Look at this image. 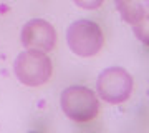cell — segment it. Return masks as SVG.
Instances as JSON below:
<instances>
[{"mask_svg":"<svg viewBox=\"0 0 149 133\" xmlns=\"http://www.w3.org/2000/svg\"><path fill=\"white\" fill-rule=\"evenodd\" d=\"M60 106L74 123H90L100 113V100L88 87L71 85L65 88L60 96Z\"/></svg>","mask_w":149,"mask_h":133,"instance_id":"cell-1","label":"cell"},{"mask_svg":"<svg viewBox=\"0 0 149 133\" xmlns=\"http://www.w3.org/2000/svg\"><path fill=\"white\" fill-rule=\"evenodd\" d=\"M13 72L20 83L27 87H42L52 78L53 63L45 52L27 48L13 62Z\"/></svg>","mask_w":149,"mask_h":133,"instance_id":"cell-2","label":"cell"},{"mask_svg":"<svg viewBox=\"0 0 149 133\" xmlns=\"http://www.w3.org/2000/svg\"><path fill=\"white\" fill-rule=\"evenodd\" d=\"M66 43L70 50L83 58L95 57L104 45V35L96 22L81 18L73 22L66 30Z\"/></svg>","mask_w":149,"mask_h":133,"instance_id":"cell-3","label":"cell"},{"mask_svg":"<svg viewBox=\"0 0 149 133\" xmlns=\"http://www.w3.org/2000/svg\"><path fill=\"white\" fill-rule=\"evenodd\" d=\"M133 77L129 75L128 70L121 67H109L103 70L96 80V90L100 98L111 105L124 103L129 100L133 93Z\"/></svg>","mask_w":149,"mask_h":133,"instance_id":"cell-4","label":"cell"},{"mask_svg":"<svg viewBox=\"0 0 149 133\" xmlns=\"http://www.w3.org/2000/svg\"><path fill=\"white\" fill-rule=\"evenodd\" d=\"M20 40L25 48L48 53L56 45V30L50 22L43 18H32L22 28Z\"/></svg>","mask_w":149,"mask_h":133,"instance_id":"cell-5","label":"cell"},{"mask_svg":"<svg viewBox=\"0 0 149 133\" xmlns=\"http://www.w3.org/2000/svg\"><path fill=\"white\" fill-rule=\"evenodd\" d=\"M114 5L123 20L133 27L139 40L148 42V0H114Z\"/></svg>","mask_w":149,"mask_h":133,"instance_id":"cell-6","label":"cell"},{"mask_svg":"<svg viewBox=\"0 0 149 133\" xmlns=\"http://www.w3.org/2000/svg\"><path fill=\"white\" fill-rule=\"evenodd\" d=\"M74 5L81 7L85 10H98L104 4V0H73Z\"/></svg>","mask_w":149,"mask_h":133,"instance_id":"cell-7","label":"cell"}]
</instances>
